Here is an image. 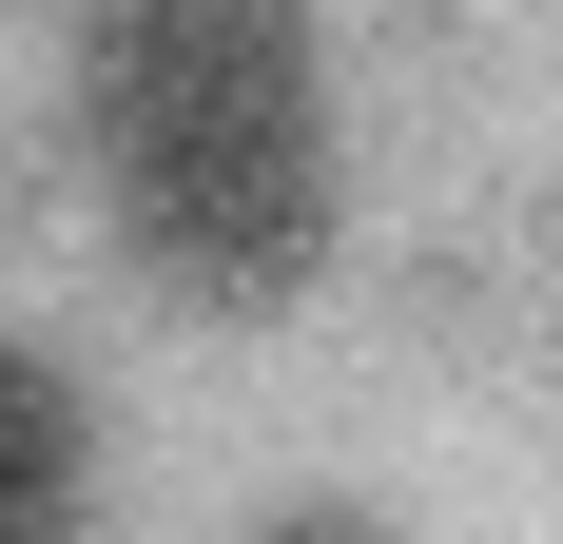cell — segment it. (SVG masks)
Here are the masks:
<instances>
[{"instance_id": "cell-2", "label": "cell", "mask_w": 563, "mask_h": 544, "mask_svg": "<svg viewBox=\"0 0 563 544\" xmlns=\"http://www.w3.org/2000/svg\"><path fill=\"white\" fill-rule=\"evenodd\" d=\"M78 487H98V428H78V389L0 330V544H58Z\"/></svg>"}, {"instance_id": "cell-3", "label": "cell", "mask_w": 563, "mask_h": 544, "mask_svg": "<svg viewBox=\"0 0 563 544\" xmlns=\"http://www.w3.org/2000/svg\"><path fill=\"white\" fill-rule=\"evenodd\" d=\"M253 544H389V525H350V505H291V525H253Z\"/></svg>"}, {"instance_id": "cell-1", "label": "cell", "mask_w": 563, "mask_h": 544, "mask_svg": "<svg viewBox=\"0 0 563 544\" xmlns=\"http://www.w3.org/2000/svg\"><path fill=\"white\" fill-rule=\"evenodd\" d=\"M98 156L117 233L214 292L273 312L331 253V98H311V0H98Z\"/></svg>"}]
</instances>
